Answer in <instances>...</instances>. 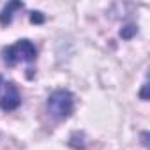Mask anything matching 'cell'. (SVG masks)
<instances>
[{"instance_id": "cell-1", "label": "cell", "mask_w": 150, "mask_h": 150, "mask_svg": "<svg viewBox=\"0 0 150 150\" xmlns=\"http://www.w3.org/2000/svg\"><path fill=\"white\" fill-rule=\"evenodd\" d=\"M2 58L7 65L14 67L20 62H34L37 58V48L28 39H20L11 46L2 50Z\"/></svg>"}, {"instance_id": "cell-2", "label": "cell", "mask_w": 150, "mask_h": 150, "mask_svg": "<svg viewBox=\"0 0 150 150\" xmlns=\"http://www.w3.org/2000/svg\"><path fill=\"white\" fill-rule=\"evenodd\" d=\"M46 110L55 120H64L72 115L74 111V96L69 90H55L50 94L46 101Z\"/></svg>"}, {"instance_id": "cell-3", "label": "cell", "mask_w": 150, "mask_h": 150, "mask_svg": "<svg viewBox=\"0 0 150 150\" xmlns=\"http://www.w3.org/2000/svg\"><path fill=\"white\" fill-rule=\"evenodd\" d=\"M20 104H21V96L18 87L0 74V108L4 111H13L20 108Z\"/></svg>"}, {"instance_id": "cell-4", "label": "cell", "mask_w": 150, "mask_h": 150, "mask_svg": "<svg viewBox=\"0 0 150 150\" xmlns=\"http://www.w3.org/2000/svg\"><path fill=\"white\" fill-rule=\"evenodd\" d=\"M25 6L21 4V2H9V4H6V7L2 9V13H0V25H9L11 21H13V18H14V11L16 9H23Z\"/></svg>"}, {"instance_id": "cell-5", "label": "cell", "mask_w": 150, "mask_h": 150, "mask_svg": "<svg viewBox=\"0 0 150 150\" xmlns=\"http://www.w3.org/2000/svg\"><path fill=\"white\" fill-rule=\"evenodd\" d=\"M136 32H138V28H136L134 25H127V27H124V28L120 30V35H122L124 39H131Z\"/></svg>"}, {"instance_id": "cell-6", "label": "cell", "mask_w": 150, "mask_h": 150, "mask_svg": "<svg viewBox=\"0 0 150 150\" xmlns=\"http://www.w3.org/2000/svg\"><path fill=\"white\" fill-rule=\"evenodd\" d=\"M44 18L41 16V13H32V23H41Z\"/></svg>"}]
</instances>
